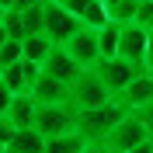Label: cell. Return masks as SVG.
<instances>
[{
    "mask_svg": "<svg viewBox=\"0 0 153 153\" xmlns=\"http://www.w3.org/2000/svg\"><path fill=\"white\" fill-rule=\"evenodd\" d=\"M125 108L118 101H108V105H97V108H84V111H76V132L84 136L87 143H105L108 132H111L115 125L122 122Z\"/></svg>",
    "mask_w": 153,
    "mask_h": 153,
    "instance_id": "cell-1",
    "label": "cell"
},
{
    "mask_svg": "<svg viewBox=\"0 0 153 153\" xmlns=\"http://www.w3.org/2000/svg\"><path fill=\"white\" fill-rule=\"evenodd\" d=\"M111 101V91L105 87V80L94 73V66H87L76 73V80L70 84V105L76 111H84V108H97V105H108Z\"/></svg>",
    "mask_w": 153,
    "mask_h": 153,
    "instance_id": "cell-2",
    "label": "cell"
},
{
    "mask_svg": "<svg viewBox=\"0 0 153 153\" xmlns=\"http://www.w3.org/2000/svg\"><path fill=\"white\" fill-rule=\"evenodd\" d=\"M38 132L52 139V136H63L70 129H76V108L70 101H56V105H38L35 108V122H31Z\"/></svg>",
    "mask_w": 153,
    "mask_h": 153,
    "instance_id": "cell-3",
    "label": "cell"
},
{
    "mask_svg": "<svg viewBox=\"0 0 153 153\" xmlns=\"http://www.w3.org/2000/svg\"><path fill=\"white\" fill-rule=\"evenodd\" d=\"M143 139H150V136H146V125L136 118V111H125V115H122V122H118L111 132H108L105 146H108L111 153H129L132 146L143 143Z\"/></svg>",
    "mask_w": 153,
    "mask_h": 153,
    "instance_id": "cell-4",
    "label": "cell"
},
{
    "mask_svg": "<svg viewBox=\"0 0 153 153\" xmlns=\"http://www.w3.org/2000/svg\"><path fill=\"white\" fill-rule=\"evenodd\" d=\"M84 25H80V18L76 14H70L59 0H45V35L56 42V45H63L73 31H80Z\"/></svg>",
    "mask_w": 153,
    "mask_h": 153,
    "instance_id": "cell-5",
    "label": "cell"
},
{
    "mask_svg": "<svg viewBox=\"0 0 153 153\" xmlns=\"http://www.w3.org/2000/svg\"><path fill=\"white\" fill-rule=\"evenodd\" d=\"M94 73L105 80V87L111 91V97L122 91L132 76H139V73H146V70H139V66H132L129 59H122V56H111V59H97L94 63Z\"/></svg>",
    "mask_w": 153,
    "mask_h": 153,
    "instance_id": "cell-6",
    "label": "cell"
},
{
    "mask_svg": "<svg viewBox=\"0 0 153 153\" xmlns=\"http://www.w3.org/2000/svg\"><path fill=\"white\" fill-rule=\"evenodd\" d=\"M146 35L150 31L139 21H129V25H122V38H118V56L139 70H146Z\"/></svg>",
    "mask_w": 153,
    "mask_h": 153,
    "instance_id": "cell-7",
    "label": "cell"
},
{
    "mask_svg": "<svg viewBox=\"0 0 153 153\" xmlns=\"http://www.w3.org/2000/svg\"><path fill=\"white\" fill-rule=\"evenodd\" d=\"M63 49H66L84 70L94 66L97 59H101V49H97V28H87V25H84L80 31H73V35L63 42Z\"/></svg>",
    "mask_w": 153,
    "mask_h": 153,
    "instance_id": "cell-8",
    "label": "cell"
},
{
    "mask_svg": "<svg viewBox=\"0 0 153 153\" xmlns=\"http://www.w3.org/2000/svg\"><path fill=\"white\" fill-rule=\"evenodd\" d=\"M115 101L125 108V111H136V108H143V105H150L153 101V73L146 70V73H139V76H132L129 84L115 94Z\"/></svg>",
    "mask_w": 153,
    "mask_h": 153,
    "instance_id": "cell-9",
    "label": "cell"
},
{
    "mask_svg": "<svg viewBox=\"0 0 153 153\" xmlns=\"http://www.w3.org/2000/svg\"><path fill=\"white\" fill-rule=\"evenodd\" d=\"M38 73H42L38 63H31V59H18V63H10V66L0 70V80H4L14 94H31V84H35Z\"/></svg>",
    "mask_w": 153,
    "mask_h": 153,
    "instance_id": "cell-10",
    "label": "cell"
},
{
    "mask_svg": "<svg viewBox=\"0 0 153 153\" xmlns=\"http://www.w3.org/2000/svg\"><path fill=\"white\" fill-rule=\"evenodd\" d=\"M42 70H45L49 76H56V80H63V84L70 87V84L76 80V73H80L84 66H80V63H76V59L70 56V52H66L63 45H52V52L45 56V63H42Z\"/></svg>",
    "mask_w": 153,
    "mask_h": 153,
    "instance_id": "cell-11",
    "label": "cell"
},
{
    "mask_svg": "<svg viewBox=\"0 0 153 153\" xmlns=\"http://www.w3.org/2000/svg\"><path fill=\"white\" fill-rule=\"evenodd\" d=\"M31 97H35L38 105H56V101H70V87L56 76H49L45 70L35 76V84H31Z\"/></svg>",
    "mask_w": 153,
    "mask_h": 153,
    "instance_id": "cell-12",
    "label": "cell"
},
{
    "mask_svg": "<svg viewBox=\"0 0 153 153\" xmlns=\"http://www.w3.org/2000/svg\"><path fill=\"white\" fill-rule=\"evenodd\" d=\"M59 4H63L70 14H76L80 25H87V28H101V25L108 21L105 0H59Z\"/></svg>",
    "mask_w": 153,
    "mask_h": 153,
    "instance_id": "cell-13",
    "label": "cell"
},
{
    "mask_svg": "<svg viewBox=\"0 0 153 153\" xmlns=\"http://www.w3.org/2000/svg\"><path fill=\"white\" fill-rule=\"evenodd\" d=\"M7 146L14 153H45V136L38 132L35 125H25V129L14 132V139H10Z\"/></svg>",
    "mask_w": 153,
    "mask_h": 153,
    "instance_id": "cell-14",
    "label": "cell"
},
{
    "mask_svg": "<svg viewBox=\"0 0 153 153\" xmlns=\"http://www.w3.org/2000/svg\"><path fill=\"white\" fill-rule=\"evenodd\" d=\"M35 108H38V101L31 94H18L14 101H10V108H7V118L18 125V129H25V125L35 122Z\"/></svg>",
    "mask_w": 153,
    "mask_h": 153,
    "instance_id": "cell-15",
    "label": "cell"
},
{
    "mask_svg": "<svg viewBox=\"0 0 153 153\" xmlns=\"http://www.w3.org/2000/svg\"><path fill=\"white\" fill-rule=\"evenodd\" d=\"M52 45H56V42H52L45 31H38V35H28L25 42H21V52H25V59H31V63H38V66H42V63H45V56L52 52Z\"/></svg>",
    "mask_w": 153,
    "mask_h": 153,
    "instance_id": "cell-16",
    "label": "cell"
},
{
    "mask_svg": "<svg viewBox=\"0 0 153 153\" xmlns=\"http://www.w3.org/2000/svg\"><path fill=\"white\" fill-rule=\"evenodd\" d=\"M118 38H122V25H115V21H105V25L97 28V49H101V59L118 56Z\"/></svg>",
    "mask_w": 153,
    "mask_h": 153,
    "instance_id": "cell-17",
    "label": "cell"
},
{
    "mask_svg": "<svg viewBox=\"0 0 153 153\" xmlns=\"http://www.w3.org/2000/svg\"><path fill=\"white\" fill-rule=\"evenodd\" d=\"M87 146V139L76 129H70V132L63 136H52V139H45V153H80Z\"/></svg>",
    "mask_w": 153,
    "mask_h": 153,
    "instance_id": "cell-18",
    "label": "cell"
},
{
    "mask_svg": "<svg viewBox=\"0 0 153 153\" xmlns=\"http://www.w3.org/2000/svg\"><path fill=\"white\" fill-rule=\"evenodd\" d=\"M105 10H108V21H115V25H129V21H136L139 0H105Z\"/></svg>",
    "mask_w": 153,
    "mask_h": 153,
    "instance_id": "cell-19",
    "label": "cell"
},
{
    "mask_svg": "<svg viewBox=\"0 0 153 153\" xmlns=\"http://www.w3.org/2000/svg\"><path fill=\"white\" fill-rule=\"evenodd\" d=\"M21 21H25V31H28V35L45 31V0H42V4L25 7V10H21ZM28 35H25V38H28Z\"/></svg>",
    "mask_w": 153,
    "mask_h": 153,
    "instance_id": "cell-20",
    "label": "cell"
},
{
    "mask_svg": "<svg viewBox=\"0 0 153 153\" xmlns=\"http://www.w3.org/2000/svg\"><path fill=\"white\" fill-rule=\"evenodd\" d=\"M4 28H7V35L14 38V42H25V21H21V10H4Z\"/></svg>",
    "mask_w": 153,
    "mask_h": 153,
    "instance_id": "cell-21",
    "label": "cell"
},
{
    "mask_svg": "<svg viewBox=\"0 0 153 153\" xmlns=\"http://www.w3.org/2000/svg\"><path fill=\"white\" fill-rule=\"evenodd\" d=\"M18 59H25V52H21V42L7 38V42L0 45V70H4V66H10V63H18Z\"/></svg>",
    "mask_w": 153,
    "mask_h": 153,
    "instance_id": "cell-22",
    "label": "cell"
},
{
    "mask_svg": "<svg viewBox=\"0 0 153 153\" xmlns=\"http://www.w3.org/2000/svg\"><path fill=\"white\" fill-rule=\"evenodd\" d=\"M136 21L143 25L146 31H153V0H139V10H136Z\"/></svg>",
    "mask_w": 153,
    "mask_h": 153,
    "instance_id": "cell-23",
    "label": "cell"
},
{
    "mask_svg": "<svg viewBox=\"0 0 153 153\" xmlns=\"http://www.w3.org/2000/svg\"><path fill=\"white\" fill-rule=\"evenodd\" d=\"M136 118L146 125V136L153 139V101H150V105H143V108H136Z\"/></svg>",
    "mask_w": 153,
    "mask_h": 153,
    "instance_id": "cell-24",
    "label": "cell"
},
{
    "mask_svg": "<svg viewBox=\"0 0 153 153\" xmlns=\"http://www.w3.org/2000/svg\"><path fill=\"white\" fill-rule=\"evenodd\" d=\"M14 132H18V125L10 122L7 115H0V143L7 146V143H10V139H14Z\"/></svg>",
    "mask_w": 153,
    "mask_h": 153,
    "instance_id": "cell-25",
    "label": "cell"
},
{
    "mask_svg": "<svg viewBox=\"0 0 153 153\" xmlns=\"http://www.w3.org/2000/svg\"><path fill=\"white\" fill-rule=\"evenodd\" d=\"M14 97H18V94H14L4 80H0V115H7V108H10V101H14Z\"/></svg>",
    "mask_w": 153,
    "mask_h": 153,
    "instance_id": "cell-26",
    "label": "cell"
},
{
    "mask_svg": "<svg viewBox=\"0 0 153 153\" xmlns=\"http://www.w3.org/2000/svg\"><path fill=\"white\" fill-rule=\"evenodd\" d=\"M146 70H153V31L146 35Z\"/></svg>",
    "mask_w": 153,
    "mask_h": 153,
    "instance_id": "cell-27",
    "label": "cell"
},
{
    "mask_svg": "<svg viewBox=\"0 0 153 153\" xmlns=\"http://www.w3.org/2000/svg\"><path fill=\"white\" fill-rule=\"evenodd\" d=\"M80 153H108V146H105V143H87Z\"/></svg>",
    "mask_w": 153,
    "mask_h": 153,
    "instance_id": "cell-28",
    "label": "cell"
},
{
    "mask_svg": "<svg viewBox=\"0 0 153 153\" xmlns=\"http://www.w3.org/2000/svg\"><path fill=\"white\" fill-rule=\"evenodd\" d=\"M129 153H153V139H143L139 146H132Z\"/></svg>",
    "mask_w": 153,
    "mask_h": 153,
    "instance_id": "cell-29",
    "label": "cell"
},
{
    "mask_svg": "<svg viewBox=\"0 0 153 153\" xmlns=\"http://www.w3.org/2000/svg\"><path fill=\"white\" fill-rule=\"evenodd\" d=\"M7 38H10V35H7V28H4V21H0V45H4Z\"/></svg>",
    "mask_w": 153,
    "mask_h": 153,
    "instance_id": "cell-30",
    "label": "cell"
},
{
    "mask_svg": "<svg viewBox=\"0 0 153 153\" xmlns=\"http://www.w3.org/2000/svg\"><path fill=\"white\" fill-rule=\"evenodd\" d=\"M4 10H7V7H4V4H0V21H4Z\"/></svg>",
    "mask_w": 153,
    "mask_h": 153,
    "instance_id": "cell-31",
    "label": "cell"
},
{
    "mask_svg": "<svg viewBox=\"0 0 153 153\" xmlns=\"http://www.w3.org/2000/svg\"><path fill=\"white\" fill-rule=\"evenodd\" d=\"M0 153H14V150H10V146H4V150H0Z\"/></svg>",
    "mask_w": 153,
    "mask_h": 153,
    "instance_id": "cell-32",
    "label": "cell"
},
{
    "mask_svg": "<svg viewBox=\"0 0 153 153\" xmlns=\"http://www.w3.org/2000/svg\"><path fill=\"white\" fill-rule=\"evenodd\" d=\"M0 150H4V143H0Z\"/></svg>",
    "mask_w": 153,
    "mask_h": 153,
    "instance_id": "cell-33",
    "label": "cell"
},
{
    "mask_svg": "<svg viewBox=\"0 0 153 153\" xmlns=\"http://www.w3.org/2000/svg\"><path fill=\"white\" fill-rule=\"evenodd\" d=\"M108 153H111V150H108Z\"/></svg>",
    "mask_w": 153,
    "mask_h": 153,
    "instance_id": "cell-34",
    "label": "cell"
},
{
    "mask_svg": "<svg viewBox=\"0 0 153 153\" xmlns=\"http://www.w3.org/2000/svg\"><path fill=\"white\" fill-rule=\"evenodd\" d=\"M150 73H153V70H150Z\"/></svg>",
    "mask_w": 153,
    "mask_h": 153,
    "instance_id": "cell-35",
    "label": "cell"
}]
</instances>
